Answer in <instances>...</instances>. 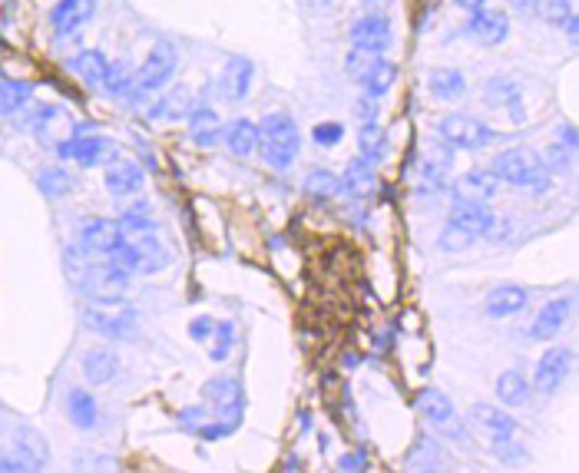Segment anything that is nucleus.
I'll use <instances>...</instances> for the list:
<instances>
[{"label": "nucleus", "instance_id": "obj_14", "mask_svg": "<svg viewBox=\"0 0 579 473\" xmlns=\"http://www.w3.org/2000/svg\"><path fill=\"white\" fill-rule=\"evenodd\" d=\"M93 17V0H60L50 13V24L57 30V37H70L80 24H87Z\"/></svg>", "mask_w": 579, "mask_h": 473}, {"label": "nucleus", "instance_id": "obj_34", "mask_svg": "<svg viewBox=\"0 0 579 473\" xmlns=\"http://www.w3.org/2000/svg\"><path fill=\"white\" fill-rule=\"evenodd\" d=\"M394 80H398V66H394L390 60H381L361 87H365L367 97H374V100H378V97H384V93L394 87Z\"/></svg>", "mask_w": 579, "mask_h": 473}, {"label": "nucleus", "instance_id": "obj_50", "mask_svg": "<svg viewBox=\"0 0 579 473\" xmlns=\"http://www.w3.org/2000/svg\"><path fill=\"white\" fill-rule=\"evenodd\" d=\"M563 143H567L569 150L576 146V129H573V126H567V129H563Z\"/></svg>", "mask_w": 579, "mask_h": 473}, {"label": "nucleus", "instance_id": "obj_25", "mask_svg": "<svg viewBox=\"0 0 579 473\" xmlns=\"http://www.w3.org/2000/svg\"><path fill=\"white\" fill-rule=\"evenodd\" d=\"M428 89L444 103L460 100L467 89L464 74H460V70H451V66H437V70H430L428 74Z\"/></svg>", "mask_w": 579, "mask_h": 473}, {"label": "nucleus", "instance_id": "obj_40", "mask_svg": "<svg viewBox=\"0 0 579 473\" xmlns=\"http://www.w3.org/2000/svg\"><path fill=\"white\" fill-rule=\"evenodd\" d=\"M537 13H540L543 20H550V24H567L573 11H569L567 0H537Z\"/></svg>", "mask_w": 579, "mask_h": 473}, {"label": "nucleus", "instance_id": "obj_45", "mask_svg": "<svg viewBox=\"0 0 579 473\" xmlns=\"http://www.w3.org/2000/svg\"><path fill=\"white\" fill-rule=\"evenodd\" d=\"M546 156H550V159H543L546 162V169H550V173H553V169H563V166H569V152L563 150V146H550V150H546Z\"/></svg>", "mask_w": 579, "mask_h": 473}, {"label": "nucleus", "instance_id": "obj_6", "mask_svg": "<svg viewBox=\"0 0 579 473\" xmlns=\"http://www.w3.org/2000/svg\"><path fill=\"white\" fill-rule=\"evenodd\" d=\"M464 34L470 40H477L483 47H497V43H504L506 34H510V24H506V13L500 11H487V7H480V11L470 13V20H467Z\"/></svg>", "mask_w": 579, "mask_h": 473}, {"label": "nucleus", "instance_id": "obj_8", "mask_svg": "<svg viewBox=\"0 0 579 473\" xmlns=\"http://www.w3.org/2000/svg\"><path fill=\"white\" fill-rule=\"evenodd\" d=\"M123 242V229L120 222L110 219H87L80 225V249L93 252V255H110Z\"/></svg>", "mask_w": 579, "mask_h": 473}, {"label": "nucleus", "instance_id": "obj_36", "mask_svg": "<svg viewBox=\"0 0 579 473\" xmlns=\"http://www.w3.org/2000/svg\"><path fill=\"white\" fill-rule=\"evenodd\" d=\"M106 93H113V97H123L127 89L136 87V70L129 66V63H110V74H106Z\"/></svg>", "mask_w": 579, "mask_h": 473}, {"label": "nucleus", "instance_id": "obj_39", "mask_svg": "<svg viewBox=\"0 0 579 473\" xmlns=\"http://www.w3.org/2000/svg\"><path fill=\"white\" fill-rule=\"evenodd\" d=\"M212 335H215V348L209 354H212V361H226L232 345H235V328H232V322H219Z\"/></svg>", "mask_w": 579, "mask_h": 473}, {"label": "nucleus", "instance_id": "obj_17", "mask_svg": "<svg viewBox=\"0 0 579 473\" xmlns=\"http://www.w3.org/2000/svg\"><path fill=\"white\" fill-rule=\"evenodd\" d=\"M470 421L480 423L493 440H506V437L516 434V421L513 417H506L500 407H493V404H474L470 407Z\"/></svg>", "mask_w": 579, "mask_h": 473}, {"label": "nucleus", "instance_id": "obj_23", "mask_svg": "<svg viewBox=\"0 0 579 473\" xmlns=\"http://www.w3.org/2000/svg\"><path fill=\"white\" fill-rule=\"evenodd\" d=\"M341 182H344V192L351 189L358 196H365V192H374L378 186V173H374V162L367 159V156H354L348 166H344V175H341Z\"/></svg>", "mask_w": 579, "mask_h": 473}, {"label": "nucleus", "instance_id": "obj_26", "mask_svg": "<svg viewBox=\"0 0 579 473\" xmlns=\"http://www.w3.org/2000/svg\"><path fill=\"white\" fill-rule=\"evenodd\" d=\"M116 374H120V358H116L113 351H89L87 358H83V377H87L89 384H110L116 381Z\"/></svg>", "mask_w": 579, "mask_h": 473}, {"label": "nucleus", "instance_id": "obj_31", "mask_svg": "<svg viewBox=\"0 0 579 473\" xmlns=\"http://www.w3.org/2000/svg\"><path fill=\"white\" fill-rule=\"evenodd\" d=\"M305 189L312 196H318V199H328V196H341L344 182H341V175L328 173V169H312V173L305 175Z\"/></svg>", "mask_w": 579, "mask_h": 473}, {"label": "nucleus", "instance_id": "obj_44", "mask_svg": "<svg viewBox=\"0 0 579 473\" xmlns=\"http://www.w3.org/2000/svg\"><path fill=\"white\" fill-rule=\"evenodd\" d=\"M179 421H182V427H189V430H202L209 423V414H205V407H189V411L179 414Z\"/></svg>", "mask_w": 579, "mask_h": 473}, {"label": "nucleus", "instance_id": "obj_46", "mask_svg": "<svg viewBox=\"0 0 579 473\" xmlns=\"http://www.w3.org/2000/svg\"><path fill=\"white\" fill-rule=\"evenodd\" d=\"M358 116H361V123H374L378 120V103H374V97H365V100L358 103Z\"/></svg>", "mask_w": 579, "mask_h": 473}, {"label": "nucleus", "instance_id": "obj_49", "mask_svg": "<svg viewBox=\"0 0 579 473\" xmlns=\"http://www.w3.org/2000/svg\"><path fill=\"white\" fill-rule=\"evenodd\" d=\"M453 4H457V7H460V11H480V7H483V4H487V0H453Z\"/></svg>", "mask_w": 579, "mask_h": 473}, {"label": "nucleus", "instance_id": "obj_38", "mask_svg": "<svg viewBox=\"0 0 579 473\" xmlns=\"http://www.w3.org/2000/svg\"><path fill=\"white\" fill-rule=\"evenodd\" d=\"M407 467H414V470H434L437 467V444L430 440V437H421L411 450V457H407Z\"/></svg>", "mask_w": 579, "mask_h": 473}, {"label": "nucleus", "instance_id": "obj_18", "mask_svg": "<svg viewBox=\"0 0 579 473\" xmlns=\"http://www.w3.org/2000/svg\"><path fill=\"white\" fill-rule=\"evenodd\" d=\"M529 305V291L523 285H500L490 291L487 299V314L490 318H504V314L523 312Z\"/></svg>", "mask_w": 579, "mask_h": 473}, {"label": "nucleus", "instance_id": "obj_16", "mask_svg": "<svg viewBox=\"0 0 579 473\" xmlns=\"http://www.w3.org/2000/svg\"><path fill=\"white\" fill-rule=\"evenodd\" d=\"M569 308H573V299L546 301V308H543L540 318H537L533 328H529V337H533V341H550V337H556V331L567 324Z\"/></svg>", "mask_w": 579, "mask_h": 473}, {"label": "nucleus", "instance_id": "obj_22", "mask_svg": "<svg viewBox=\"0 0 579 473\" xmlns=\"http://www.w3.org/2000/svg\"><path fill=\"white\" fill-rule=\"evenodd\" d=\"M116 152V146L110 139H100V136H87V139H76L73 146H66L64 156H73L80 166H103V162L110 159Z\"/></svg>", "mask_w": 579, "mask_h": 473}, {"label": "nucleus", "instance_id": "obj_4", "mask_svg": "<svg viewBox=\"0 0 579 473\" xmlns=\"http://www.w3.org/2000/svg\"><path fill=\"white\" fill-rule=\"evenodd\" d=\"M179 66V53L173 43H156L150 50V57H146V63L136 70V93H152V89L166 87L169 80H173V74H176Z\"/></svg>", "mask_w": 579, "mask_h": 473}, {"label": "nucleus", "instance_id": "obj_29", "mask_svg": "<svg viewBox=\"0 0 579 473\" xmlns=\"http://www.w3.org/2000/svg\"><path fill=\"white\" fill-rule=\"evenodd\" d=\"M497 398L504 400L506 407H520V404H527L529 398V384L527 377L520 371H504L497 377Z\"/></svg>", "mask_w": 579, "mask_h": 473}, {"label": "nucleus", "instance_id": "obj_27", "mask_svg": "<svg viewBox=\"0 0 579 473\" xmlns=\"http://www.w3.org/2000/svg\"><path fill=\"white\" fill-rule=\"evenodd\" d=\"M66 411H70V421H73L80 430H93L96 421H100L96 400L89 398L87 391H80V387H73V391L66 394Z\"/></svg>", "mask_w": 579, "mask_h": 473}, {"label": "nucleus", "instance_id": "obj_2", "mask_svg": "<svg viewBox=\"0 0 579 473\" xmlns=\"http://www.w3.org/2000/svg\"><path fill=\"white\" fill-rule=\"evenodd\" d=\"M76 288H80L83 295H89V299L113 305V301L127 299L129 275L123 272V268H116L113 262H87L83 265V272H80V278H76Z\"/></svg>", "mask_w": 579, "mask_h": 473}, {"label": "nucleus", "instance_id": "obj_35", "mask_svg": "<svg viewBox=\"0 0 579 473\" xmlns=\"http://www.w3.org/2000/svg\"><path fill=\"white\" fill-rule=\"evenodd\" d=\"M27 100H30V83H20V80L0 83V112H4V116L17 112Z\"/></svg>", "mask_w": 579, "mask_h": 473}, {"label": "nucleus", "instance_id": "obj_30", "mask_svg": "<svg viewBox=\"0 0 579 473\" xmlns=\"http://www.w3.org/2000/svg\"><path fill=\"white\" fill-rule=\"evenodd\" d=\"M17 450L24 454V461L30 467H43L47 463V440L37 434V430H30V427H20L17 430Z\"/></svg>", "mask_w": 579, "mask_h": 473}, {"label": "nucleus", "instance_id": "obj_33", "mask_svg": "<svg viewBox=\"0 0 579 473\" xmlns=\"http://www.w3.org/2000/svg\"><path fill=\"white\" fill-rule=\"evenodd\" d=\"M381 60H384L381 53L361 50V47H354V50L348 53V60H344V70H348V76H351V80L365 83L367 76H371V70H374V66H378Z\"/></svg>", "mask_w": 579, "mask_h": 473}, {"label": "nucleus", "instance_id": "obj_19", "mask_svg": "<svg viewBox=\"0 0 579 473\" xmlns=\"http://www.w3.org/2000/svg\"><path fill=\"white\" fill-rule=\"evenodd\" d=\"M417 411L424 414L430 423H437L444 430H451L453 437H460V430L453 427V407H451V398H444L441 391H424L421 398H417Z\"/></svg>", "mask_w": 579, "mask_h": 473}, {"label": "nucleus", "instance_id": "obj_3", "mask_svg": "<svg viewBox=\"0 0 579 473\" xmlns=\"http://www.w3.org/2000/svg\"><path fill=\"white\" fill-rule=\"evenodd\" d=\"M437 139L447 143L451 150H483L500 139V133H493L487 123H477L474 116L464 112H447L437 120Z\"/></svg>", "mask_w": 579, "mask_h": 473}, {"label": "nucleus", "instance_id": "obj_51", "mask_svg": "<svg viewBox=\"0 0 579 473\" xmlns=\"http://www.w3.org/2000/svg\"><path fill=\"white\" fill-rule=\"evenodd\" d=\"M520 11H537V0H513Z\"/></svg>", "mask_w": 579, "mask_h": 473}, {"label": "nucleus", "instance_id": "obj_47", "mask_svg": "<svg viewBox=\"0 0 579 473\" xmlns=\"http://www.w3.org/2000/svg\"><path fill=\"white\" fill-rule=\"evenodd\" d=\"M212 331H215V322H212V318H199V322H196V324L189 328V335L196 337V341H205V337H212Z\"/></svg>", "mask_w": 579, "mask_h": 473}, {"label": "nucleus", "instance_id": "obj_53", "mask_svg": "<svg viewBox=\"0 0 579 473\" xmlns=\"http://www.w3.org/2000/svg\"><path fill=\"white\" fill-rule=\"evenodd\" d=\"M365 4H371V0H365Z\"/></svg>", "mask_w": 579, "mask_h": 473}, {"label": "nucleus", "instance_id": "obj_5", "mask_svg": "<svg viewBox=\"0 0 579 473\" xmlns=\"http://www.w3.org/2000/svg\"><path fill=\"white\" fill-rule=\"evenodd\" d=\"M202 394H205V400L212 404L215 411L222 414V421L235 430L242 421V387L239 381H232V377H215V381H209V384L202 387Z\"/></svg>", "mask_w": 579, "mask_h": 473}, {"label": "nucleus", "instance_id": "obj_52", "mask_svg": "<svg viewBox=\"0 0 579 473\" xmlns=\"http://www.w3.org/2000/svg\"><path fill=\"white\" fill-rule=\"evenodd\" d=\"M335 0H312V7H331Z\"/></svg>", "mask_w": 579, "mask_h": 473}, {"label": "nucleus", "instance_id": "obj_10", "mask_svg": "<svg viewBox=\"0 0 579 473\" xmlns=\"http://www.w3.org/2000/svg\"><path fill=\"white\" fill-rule=\"evenodd\" d=\"M83 322H87V328H93L96 335L103 337H113V341H129V337L136 335V314L133 312H96V308H89L87 314H83Z\"/></svg>", "mask_w": 579, "mask_h": 473}, {"label": "nucleus", "instance_id": "obj_11", "mask_svg": "<svg viewBox=\"0 0 579 473\" xmlns=\"http://www.w3.org/2000/svg\"><path fill=\"white\" fill-rule=\"evenodd\" d=\"M143 182H146V175L139 169V162L133 159H110L106 173H103V186L113 196H133L143 189Z\"/></svg>", "mask_w": 579, "mask_h": 473}, {"label": "nucleus", "instance_id": "obj_13", "mask_svg": "<svg viewBox=\"0 0 579 473\" xmlns=\"http://www.w3.org/2000/svg\"><path fill=\"white\" fill-rule=\"evenodd\" d=\"M348 37H351V43L354 47H361V50L384 53L390 47V24L384 17H361V20L351 27Z\"/></svg>", "mask_w": 579, "mask_h": 473}, {"label": "nucleus", "instance_id": "obj_37", "mask_svg": "<svg viewBox=\"0 0 579 473\" xmlns=\"http://www.w3.org/2000/svg\"><path fill=\"white\" fill-rule=\"evenodd\" d=\"M37 186L43 196H66L70 192V186H73V179L64 173V169H43V173L37 175Z\"/></svg>", "mask_w": 579, "mask_h": 473}, {"label": "nucleus", "instance_id": "obj_43", "mask_svg": "<svg viewBox=\"0 0 579 473\" xmlns=\"http://www.w3.org/2000/svg\"><path fill=\"white\" fill-rule=\"evenodd\" d=\"M192 139H196V146L202 150H209L215 143H222V129L219 126H205V129H192Z\"/></svg>", "mask_w": 579, "mask_h": 473}, {"label": "nucleus", "instance_id": "obj_9", "mask_svg": "<svg viewBox=\"0 0 579 473\" xmlns=\"http://www.w3.org/2000/svg\"><path fill=\"white\" fill-rule=\"evenodd\" d=\"M500 189V179L490 169H470L451 186L453 199L457 202H490Z\"/></svg>", "mask_w": 579, "mask_h": 473}, {"label": "nucleus", "instance_id": "obj_12", "mask_svg": "<svg viewBox=\"0 0 579 473\" xmlns=\"http://www.w3.org/2000/svg\"><path fill=\"white\" fill-rule=\"evenodd\" d=\"M533 159H537V152H529V150H504L493 156L490 173L497 175L500 182H506V186H523V179H527Z\"/></svg>", "mask_w": 579, "mask_h": 473}, {"label": "nucleus", "instance_id": "obj_21", "mask_svg": "<svg viewBox=\"0 0 579 473\" xmlns=\"http://www.w3.org/2000/svg\"><path fill=\"white\" fill-rule=\"evenodd\" d=\"M219 83H222L228 100H245V97H249V87H252V60L232 57V60L226 63V74H222Z\"/></svg>", "mask_w": 579, "mask_h": 473}, {"label": "nucleus", "instance_id": "obj_48", "mask_svg": "<svg viewBox=\"0 0 579 473\" xmlns=\"http://www.w3.org/2000/svg\"><path fill=\"white\" fill-rule=\"evenodd\" d=\"M338 467H341V470H361V467H367V461H365V457H358V454H354V457H341Z\"/></svg>", "mask_w": 579, "mask_h": 473}, {"label": "nucleus", "instance_id": "obj_1", "mask_svg": "<svg viewBox=\"0 0 579 473\" xmlns=\"http://www.w3.org/2000/svg\"><path fill=\"white\" fill-rule=\"evenodd\" d=\"M298 150H302V133L289 112H268L259 123V152H262L265 166L285 173L291 162L298 159Z\"/></svg>", "mask_w": 579, "mask_h": 473}, {"label": "nucleus", "instance_id": "obj_32", "mask_svg": "<svg viewBox=\"0 0 579 473\" xmlns=\"http://www.w3.org/2000/svg\"><path fill=\"white\" fill-rule=\"evenodd\" d=\"M358 146H361V156H367L371 162H378L384 152H388V136L378 123H365L361 133H358Z\"/></svg>", "mask_w": 579, "mask_h": 473}, {"label": "nucleus", "instance_id": "obj_20", "mask_svg": "<svg viewBox=\"0 0 579 473\" xmlns=\"http://www.w3.org/2000/svg\"><path fill=\"white\" fill-rule=\"evenodd\" d=\"M222 139H226V146L232 156L245 159V156H252V152L259 150V126H255L252 120H235V123H228L226 129H222Z\"/></svg>", "mask_w": 579, "mask_h": 473}, {"label": "nucleus", "instance_id": "obj_24", "mask_svg": "<svg viewBox=\"0 0 579 473\" xmlns=\"http://www.w3.org/2000/svg\"><path fill=\"white\" fill-rule=\"evenodd\" d=\"M129 242H133L139 252V272L152 275V272H159V268H166V265L173 262V255H169V249L156 238V232H150V236H136V238H129Z\"/></svg>", "mask_w": 579, "mask_h": 473}, {"label": "nucleus", "instance_id": "obj_28", "mask_svg": "<svg viewBox=\"0 0 579 473\" xmlns=\"http://www.w3.org/2000/svg\"><path fill=\"white\" fill-rule=\"evenodd\" d=\"M70 66H73L87 83H93V87H103V83H106V74H110V60H106L100 50H83L80 57L70 60Z\"/></svg>", "mask_w": 579, "mask_h": 473}, {"label": "nucleus", "instance_id": "obj_42", "mask_svg": "<svg viewBox=\"0 0 579 473\" xmlns=\"http://www.w3.org/2000/svg\"><path fill=\"white\" fill-rule=\"evenodd\" d=\"M312 139H315L318 146H338L341 139H344V126L341 123H315Z\"/></svg>", "mask_w": 579, "mask_h": 473}, {"label": "nucleus", "instance_id": "obj_15", "mask_svg": "<svg viewBox=\"0 0 579 473\" xmlns=\"http://www.w3.org/2000/svg\"><path fill=\"white\" fill-rule=\"evenodd\" d=\"M493 219H497V215L487 209V202H457L451 212V225L470 232L474 238L487 236V229L493 225Z\"/></svg>", "mask_w": 579, "mask_h": 473}, {"label": "nucleus", "instance_id": "obj_41", "mask_svg": "<svg viewBox=\"0 0 579 473\" xmlns=\"http://www.w3.org/2000/svg\"><path fill=\"white\" fill-rule=\"evenodd\" d=\"M444 252H464L474 245V236L470 232H464V229H457V225L447 222V229L441 232V242H437Z\"/></svg>", "mask_w": 579, "mask_h": 473}, {"label": "nucleus", "instance_id": "obj_7", "mask_svg": "<svg viewBox=\"0 0 579 473\" xmlns=\"http://www.w3.org/2000/svg\"><path fill=\"white\" fill-rule=\"evenodd\" d=\"M569 368H573V351L569 348H550L537 364V377L533 384L540 394H556V387L567 381Z\"/></svg>", "mask_w": 579, "mask_h": 473}]
</instances>
